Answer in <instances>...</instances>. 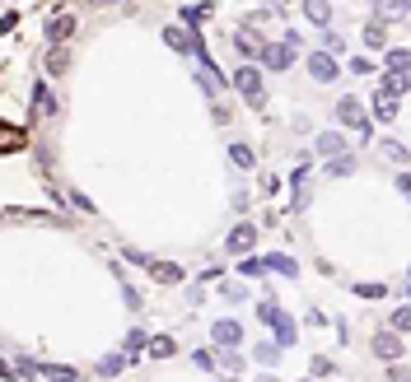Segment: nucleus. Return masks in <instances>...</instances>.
I'll list each match as a JSON object with an SVG mask.
<instances>
[{
    "mask_svg": "<svg viewBox=\"0 0 411 382\" xmlns=\"http://www.w3.org/2000/svg\"><path fill=\"white\" fill-rule=\"evenodd\" d=\"M397 98H402V94H393V89H379V98H374V112H379L384 122H393V117H397Z\"/></svg>",
    "mask_w": 411,
    "mask_h": 382,
    "instance_id": "9b49d317",
    "label": "nucleus"
},
{
    "mask_svg": "<svg viewBox=\"0 0 411 382\" xmlns=\"http://www.w3.org/2000/svg\"><path fill=\"white\" fill-rule=\"evenodd\" d=\"M327 173H332V178H346V173H356V154H336V159H327Z\"/></svg>",
    "mask_w": 411,
    "mask_h": 382,
    "instance_id": "2eb2a0df",
    "label": "nucleus"
},
{
    "mask_svg": "<svg viewBox=\"0 0 411 382\" xmlns=\"http://www.w3.org/2000/svg\"><path fill=\"white\" fill-rule=\"evenodd\" d=\"M71 33H75V14H51V24H47L51 47H61V42H66Z\"/></svg>",
    "mask_w": 411,
    "mask_h": 382,
    "instance_id": "1a4fd4ad",
    "label": "nucleus"
},
{
    "mask_svg": "<svg viewBox=\"0 0 411 382\" xmlns=\"http://www.w3.org/2000/svg\"><path fill=\"white\" fill-rule=\"evenodd\" d=\"M318 154H327V159H336V154H346V140L327 131V135H318Z\"/></svg>",
    "mask_w": 411,
    "mask_h": 382,
    "instance_id": "4468645a",
    "label": "nucleus"
},
{
    "mask_svg": "<svg viewBox=\"0 0 411 382\" xmlns=\"http://www.w3.org/2000/svg\"><path fill=\"white\" fill-rule=\"evenodd\" d=\"M308 75L318 79V84L336 79V61H332V51H313V56H308Z\"/></svg>",
    "mask_w": 411,
    "mask_h": 382,
    "instance_id": "423d86ee",
    "label": "nucleus"
},
{
    "mask_svg": "<svg viewBox=\"0 0 411 382\" xmlns=\"http://www.w3.org/2000/svg\"><path fill=\"white\" fill-rule=\"evenodd\" d=\"M150 271L159 284H182V266H173V261H154Z\"/></svg>",
    "mask_w": 411,
    "mask_h": 382,
    "instance_id": "f8f14e48",
    "label": "nucleus"
},
{
    "mask_svg": "<svg viewBox=\"0 0 411 382\" xmlns=\"http://www.w3.org/2000/svg\"><path fill=\"white\" fill-rule=\"evenodd\" d=\"M210 336H215V345H225V350H234V345L243 340V327H238L234 317H225V322H215V327H210Z\"/></svg>",
    "mask_w": 411,
    "mask_h": 382,
    "instance_id": "6e6552de",
    "label": "nucleus"
},
{
    "mask_svg": "<svg viewBox=\"0 0 411 382\" xmlns=\"http://www.w3.org/2000/svg\"><path fill=\"white\" fill-rule=\"evenodd\" d=\"M192 359H197V368H215V355H210V350H197Z\"/></svg>",
    "mask_w": 411,
    "mask_h": 382,
    "instance_id": "4c0bfd02",
    "label": "nucleus"
},
{
    "mask_svg": "<svg viewBox=\"0 0 411 382\" xmlns=\"http://www.w3.org/2000/svg\"><path fill=\"white\" fill-rule=\"evenodd\" d=\"M336 122H341V126H364V122H369V117H364V107H360V98H341L336 103Z\"/></svg>",
    "mask_w": 411,
    "mask_h": 382,
    "instance_id": "0eeeda50",
    "label": "nucleus"
},
{
    "mask_svg": "<svg viewBox=\"0 0 411 382\" xmlns=\"http://www.w3.org/2000/svg\"><path fill=\"white\" fill-rule=\"evenodd\" d=\"M42 373H47V382H79V373L66 364H42Z\"/></svg>",
    "mask_w": 411,
    "mask_h": 382,
    "instance_id": "f3484780",
    "label": "nucleus"
},
{
    "mask_svg": "<svg viewBox=\"0 0 411 382\" xmlns=\"http://www.w3.org/2000/svg\"><path fill=\"white\" fill-rule=\"evenodd\" d=\"M266 266H271V271H276V275H285V280H295V275H299V266H295V261H290V256H266Z\"/></svg>",
    "mask_w": 411,
    "mask_h": 382,
    "instance_id": "dca6fc26",
    "label": "nucleus"
},
{
    "mask_svg": "<svg viewBox=\"0 0 411 382\" xmlns=\"http://www.w3.org/2000/svg\"><path fill=\"white\" fill-rule=\"evenodd\" d=\"M206 14H210V5H192V10H182L187 24H197V19H206Z\"/></svg>",
    "mask_w": 411,
    "mask_h": 382,
    "instance_id": "72a5a7b5",
    "label": "nucleus"
},
{
    "mask_svg": "<svg viewBox=\"0 0 411 382\" xmlns=\"http://www.w3.org/2000/svg\"><path fill=\"white\" fill-rule=\"evenodd\" d=\"M173 350H178V345H173L169 336H154V340H150V355L154 359H173Z\"/></svg>",
    "mask_w": 411,
    "mask_h": 382,
    "instance_id": "4be33fe9",
    "label": "nucleus"
},
{
    "mask_svg": "<svg viewBox=\"0 0 411 382\" xmlns=\"http://www.w3.org/2000/svg\"><path fill=\"white\" fill-rule=\"evenodd\" d=\"M253 243H257V229H253V224H238V229L225 238V247H229L234 256H248V252H253Z\"/></svg>",
    "mask_w": 411,
    "mask_h": 382,
    "instance_id": "39448f33",
    "label": "nucleus"
},
{
    "mask_svg": "<svg viewBox=\"0 0 411 382\" xmlns=\"http://www.w3.org/2000/svg\"><path fill=\"white\" fill-rule=\"evenodd\" d=\"M369 345H374V355H379V359H388V364L407 355V345H402V331H379L374 340H369Z\"/></svg>",
    "mask_w": 411,
    "mask_h": 382,
    "instance_id": "7ed1b4c3",
    "label": "nucleus"
},
{
    "mask_svg": "<svg viewBox=\"0 0 411 382\" xmlns=\"http://www.w3.org/2000/svg\"><path fill=\"white\" fill-rule=\"evenodd\" d=\"M220 359H225V368H229V373H238V368H243V359L234 355V350H225V355H220Z\"/></svg>",
    "mask_w": 411,
    "mask_h": 382,
    "instance_id": "58836bf2",
    "label": "nucleus"
},
{
    "mask_svg": "<svg viewBox=\"0 0 411 382\" xmlns=\"http://www.w3.org/2000/svg\"><path fill=\"white\" fill-rule=\"evenodd\" d=\"M164 42L173 51H187V28H164Z\"/></svg>",
    "mask_w": 411,
    "mask_h": 382,
    "instance_id": "bb28decb",
    "label": "nucleus"
},
{
    "mask_svg": "<svg viewBox=\"0 0 411 382\" xmlns=\"http://www.w3.org/2000/svg\"><path fill=\"white\" fill-rule=\"evenodd\" d=\"M407 299H411V275H407Z\"/></svg>",
    "mask_w": 411,
    "mask_h": 382,
    "instance_id": "37998d69",
    "label": "nucleus"
},
{
    "mask_svg": "<svg viewBox=\"0 0 411 382\" xmlns=\"http://www.w3.org/2000/svg\"><path fill=\"white\" fill-rule=\"evenodd\" d=\"M304 178H308V163H295V173H290V182H295V187H304Z\"/></svg>",
    "mask_w": 411,
    "mask_h": 382,
    "instance_id": "ea45409f",
    "label": "nucleus"
},
{
    "mask_svg": "<svg viewBox=\"0 0 411 382\" xmlns=\"http://www.w3.org/2000/svg\"><path fill=\"white\" fill-rule=\"evenodd\" d=\"M234 42H238V51H248V56H253V51H262V47H266V42L257 38L253 28H238V38H234Z\"/></svg>",
    "mask_w": 411,
    "mask_h": 382,
    "instance_id": "a211bd4d",
    "label": "nucleus"
},
{
    "mask_svg": "<svg viewBox=\"0 0 411 382\" xmlns=\"http://www.w3.org/2000/svg\"><path fill=\"white\" fill-rule=\"evenodd\" d=\"M234 84H238V94L248 98V107H262V103H266V89H262L257 66H238V70H234Z\"/></svg>",
    "mask_w": 411,
    "mask_h": 382,
    "instance_id": "f257e3e1",
    "label": "nucleus"
},
{
    "mask_svg": "<svg viewBox=\"0 0 411 382\" xmlns=\"http://www.w3.org/2000/svg\"><path fill=\"white\" fill-rule=\"evenodd\" d=\"M285 312L276 303H271V299H262V303H257V322H266V327H276V322H281Z\"/></svg>",
    "mask_w": 411,
    "mask_h": 382,
    "instance_id": "6ab92c4d",
    "label": "nucleus"
},
{
    "mask_svg": "<svg viewBox=\"0 0 411 382\" xmlns=\"http://www.w3.org/2000/svg\"><path fill=\"white\" fill-rule=\"evenodd\" d=\"M122 368H127V359H122V355H108V359H99V373H103V378H112V373H122Z\"/></svg>",
    "mask_w": 411,
    "mask_h": 382,
    "instance_id": "a878e982",
    "label": "nucleus"
},
{
    "mask_svg": "<svg viewBox=\"0 0 411 382\" xmlns=\"http://www.w3.org/2000/svg\"><path fill=\"white\" fill-rule=\"evenodd\" d=\"M374 19H379V24H407L411 0H374Z\"/></svg>",
    "mask_w": 411,
    "mask_h": 382,
    "instance_id": "f03ea898",
    "label": "nucleus"
},
{
    "mask_svg": "<svg viewBox=\"0 0 411 382\" xmlns=\"http://www.w3.org/2000/svg\"><path fill=\"white\" fill-rule=\"evenodd\" d=\"M384 154H388V159H397V163H402V159H407V145H402V140H384Z\"/></svg>",
    "mask_w": 411,
    "mask_h": 382,
    "instance_id": "473e14b6",
    "label": "nucleus"
},
{
    "mask_svg": "<svg viewBox=\"0 0 411 382\" xmlns=\"http://www.w3.org/2000/svg\"><path fill=\"white\" fill-rule=\"evenodd\" d=\"M388 66H393V75H411V51L407 47H393V51H388Z\"/></svg>",
    "mask_w": 411,
    "mask_h": 382,
    "instance_id": "ddd939ff",
    "label": "nucleus"
},
{
    "mask_svg": "<svg viewBox=\"0 0 411 382\" xmlns=\"http://www.w3.org/2000/svg\"><path fill=\"white\" fill-rule=\"evenodd\" d=\"M257 364H262V368H276V364H281V345H257Z\"/></svg>",
    "mask_w": 411,
    "mask_h": 382,
    "instance_id": "aec40b11",
    "label": "nucleus"
},
{
    "mask_svg": "<svg viewBox=\"0 0 411 382\" xmlns=\"http://www.w3.org/2000/svg\"><path fill=\"white\" fill-rule=\"evenodd\" d=\"M332 373V359H313V378H327Z\"/></svg>",
    "mask_w": 411,
    "mask_h": 382,
    "instance_id": "e433bc0d",
    "label": "nucleus"
},
{
    "mask_svg": "<svg viewBox=\"0 0 411 382\" xmlns=\"http://www.w3.org/2000/svg\"><path fill=\"white\" fill-rule=\"evenodd\" d=\"M33 98H38V107H42V112H56V98H51L47 84H33Z\"/></svg>",
    "mask_w": 411,
    "mask_h": 382,
    "instance_id": "cd10ccee",
    "label": "nucleus"
},
{
    "mask_svg": "<svg viewBox=\"0 0 411 382\" xmlns=\"http://www.w3.org/2000/svg\"><path fill=\"white\" fill-rule=\"evenodd\" d=\"M290 61H295V47H290V42H266V47H262V66H266V70H285Z\"/></svg>",
    "mask_w": 411,
    "mask_h": 382,
    "instance_id": "20e7f679",
    "label": "nucleus"
},
{
    "mask_svg": "<svg viewBox=\"0 0 411 382\" xmlns=\"http://www.w3.org/2000/svg\"><path fill=\"white\" fill-rule=\"evenodd\" d=\"M71 201H75V210H84V215H94V201H89L84 191H71Z\"/></svg>",
    "mask_w": 411,
    "mask_h": 382,
    "instance_id": "f704fd0d",
    "label": "nucleus"
},
{
    "mask_svg": "<svg viewBox=\"0 0 411 382\" xmlns=\"http://www.w3.org/2000/svg\"><path fill=\"white\" fill-rule=\"evenodd\" d=\"M397 187H402V191L411 196V173H397Z\"/></svg>",
    "mask_w": 411,
    "mask_h": 382,
    "instance_id": "79ce46f5",
    "label": "nucleus"
},
{
    "mask_svg": "<svg viewBox=\"0 0 411 382\" xmlns=\"http://www.w3.org/2000/svg\"><path fill=\"white\" fill-rule=\"evenodd\" d=\"M295 317H281V322H276V345H295Z\"/></svg>",
    "mask_w": 411,
    "mask_h": 382,
    "instance_id": "412c9836",
    "label": "nucleus"
},
{
    "mask_svg": "<svg viewBox=\"0 0 411 382\" xmlns=\"http://www.w3.org/2000/svg\"><path fill=\"white\" fill-rule=\"evenodd\" d=\"M304 19L308 24H332V0H304Z\"/></svg>",
    "mask_w": 411,
    "mask_h": 382,
    "instance_id": "9d476101",
    "label": "nucleus"
},
{
    "mask_svg": "<svg viewBox=\"0 0 411 382\" xmlns=\"http://www.w3.org/2000/svg\"><path fill=\"white\" fill-rule=\"evenodd\" d=\"M266 271H271L266 261H257V256H243V275H248V280H262Z\"/></svg>",
    "mask_w": 411,
    "mask_h": 382,
    "instance_id": "b1692460",
    "label": "nucleus"
},
{
    "mask_svg": "<svg viewBox=\"0 0 411 382\" xmlns=\"http://www.w3.org/2000/svg\"><path fill=\"white\" fill-rule=\"evenodd\" d=\"M364 47H384V24H364Z\"/></svg>",
    "mask_w": 411,
    "mask_h": 382,
    "instance_id": "c85d7f7f",
    "label": "nucleus"
},
{
    "mask_svg": "<svg viewBox=\"0 0 411 382\" xmlns=\"http://www.w3.org/2000/svg\"><path fill=\"white\" fill-rule=\"evenodd\" d=\"M356 294H360V299H384L388 284H356Z\"/></svg>",
    "mask_w": 411,
    "mask_h": 382,
    "instance_id": "2f4dec72",
    "label": "nucleus"
},
{
    "mask_svg": "<svg viewBox=\"0 0 411 382\" xmlns=\"http://www.w3.org/2000/svg\"><path fill=\"white\" fill-rule=\"evenodd\" d=\"M388 378H393V382H411V368H402V364H393V368H388Z\"/></svg>",
    "mask_w": 411,
    "mask_h": 382,
    "instance_id": "c9c22d12",
    "label": "nucleus"
},
{
    "mask_svg": "<svg viewBox=\"0 0 411 382\" xmlns=\"http://www.w3.org/2000/svg\"><path fill=\"white\" fill-rule=\"evenodd\" d=\"M140 345H145V331H131V336H127V350H131V355H136Z\"/></svg>",
    "mask_w": 411,
    "mask_h": 382,
    "instance_id": "a19ab883",
    "label": "nucleus"
},
{
    "mask_svg": "<svg viewBox=\"0 0 411 382\" xmlns=\"http://www.w3.org/2000/svg\"><path fill=\"white\" fill-rule=\"evenodd\" d=\"M229 159L238 163V168H253V163H257V154L248 150V145H229Z\"/></svg>",
    "mask_w": 411,
    "mask_h": 382,
    "instance_id": "5701e85b",
    "label": "nucleus"
},
{
    "mask_svg": "<svg viewBox=\"0 0 411 382\" xmlns=\"http://www.w3.org/2000/svg\"><path fill=\"white\" fill-rule=\"evenodd\" d=\"M323 51H332V56H341V51H346V42H341V33H323Z\"/></svg>",
    "mask_w": 411,
    "mask_h": 382,
    "instance_id": "7c9ffc66",
    "label": "nucleus"
},
{
    "mask_svg": "<svg viewBox=\"0 0 411 382\" xmlns=\"http://www.w3.org/2000/svg\"><path fill=\"white\" fill-rule=\"evenodd\" d=\"M393 331H411V303H402L393 312Z\"/></svg>",
    "mask_w": 411,
    "mask_h": 382,
    "instance_id": "c756f323",
    "label": "nucleus"
},
{
    "mask_svg": "<svg viewBox=\"0 0 411 382\" xmlns=\"http://www.w3.org/2000/svg\"><path fill=\"white\" fill-rule=\"evenodd\" d=\"M66 66H71V61H66V51L51 47V56H47V75H66Z\"/></svg>",
    "mask_w": 411,
    "mask_h": 382,
    "instance_id": "393cba45",
    "label": "nucleus"
}]
</instances>
